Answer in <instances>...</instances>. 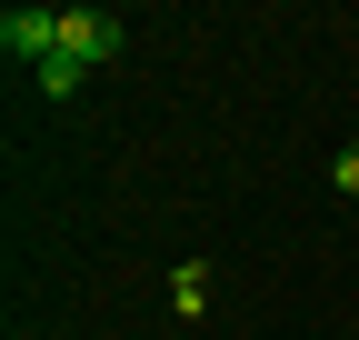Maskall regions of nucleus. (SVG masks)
<instances>
[{
	"label": "nucleus",
	"mask_w": 359,
	"mask_h": 340,
	"mask_svg": "<svg viewBox=\"0 0 359 340\" xmlns=\"http://www.w3.org/2000/svg\"><path fill=\"white\" fill-rule=\"evenodd\" d=\"M0 51H11V60H60V11H11V20H0Z\"/></svg>",
	"instance_id": "f03ea898"
},
{
	"label": "nucleus",
	"mask_w": 359,
	"mask_h": 340,
	"mask_svg": "<svg viewBox=\"0 0 359 340\" xmlns=\"http://www.w3.org/2000/svg\"><path fill=\"white\" fill-rule=\"evenodd\" d=\"M60 60H80V70L120 60V20L110 11H60Z\"/></svg>",
	"instance_id": "f257e3e1"
},
{
	"label": "nucleus",
	"mask_w": 359,
	"mask_h": 340,
	"mask_svg": "<svg viewBox=\"0 0 359 340\" xmlns=\"http://www.w3.org/2000/svg\"><path fill=\"white\" fill-rule=\"evenodd\" d=\"M170 310L200 320V310H210V270H180V280H170Z\"/></svg>",
	"instance_id": "7ed1b4c3"
},
{
	"label": "nucleus",
	"mask_w": 359,
	"mask_h": 340,
	"mask_svg": "<svg viewBox=\"0 0 359 340\" xmlns=\"http://www.w3.org/2000/svg\"><path fill=\"white\" fill-rule=\"evenodd\" d=\"M80 80H90L80 60H40V91H50V100H70V91H80Z\"/></svg>",
	"instance_id": "20e7f679"
},
{
	"label": "nucleus",
	"mask_w": 359,
	"mask_h": 340,
	"mask_svg": "<svg viewBox=\"0 0 359 340\" xmlns=\"http://www.w3.org/2000/svg\"><path fill=\"white\" fill-rule=\"evenodd\" d=\"M339 190H359V140H349V150H339Z\"/></svg>",
	"instance_id": "39448f33"
}]
</instances>
